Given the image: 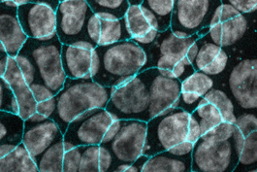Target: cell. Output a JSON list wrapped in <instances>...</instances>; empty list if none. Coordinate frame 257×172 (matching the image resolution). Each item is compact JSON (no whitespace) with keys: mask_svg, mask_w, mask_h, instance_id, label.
<instances>
[{"mask_svg":"<svg viewBox=\"0 0 257 172\" xmlns=\"http://www.w3.org/2000/svg\"><path fill=\"white\" fill-rule=\"evenodd\" d=\"M244 137L234 125L222 122L193 144L191 171L233 172Z\"/></svg>","mask_w":257,"mask_h":172,"instance_id":"1","label":"cell"},{"mask_svg":"<svg viewBox=\"0 0 257 172\" xmlns=\"http://www.w3.org/2000/svg\"><path fill=\"white\" fill-rule=\"evenodd\" d=\"M148 69L146 51L131 40L92 51L91 79L101 86L116 88Z\"/></svg>","mask_w":257,"mask_h":172,"instance_id":"2","label":"cell"},{"mask_svg":"<svg viewBox=\"0 0 257 172\" xmlns=\"http://www.w3.org/2000/svg\"><path fill=\"white\" fill-rule=\"evenodd\" d=\"M114 88L95 83L92 79L66 78L63 88L56 96V111L51 118L64 134L68 125L78 116L93 109H105Z\"/></svg>","mask_w":257,"mask_h":172,"instance_id":"3","label":"cell"},{"mask_svg":"<svg viewBox=\"0 0 257 172\" xmlns=\"http://www.w3.org/2000/svg\"><path fill=\"white\" fill-rule=\"evenodd\" d=\"M101 25L85 0L59 1L57 34L60 43L93 51L99 42Z\"/></svg>","mask_w":257,"mask_h":172,"instance_id":"4","label":"cell"},{"mask_svg":"<svg viewBox=\"0 0 257 172\" xmlns=\"http://www.w3.org/2000/svg\"><path fill=\"white\" fill-rule=\"evenodd\" d=\"M158 72L148 68L124 84L114 88L105 110L114 120H137L149 122L150 87Z\"/></svg>","mask_w":257,"mask_h":172,"instance_id":"5","label":"cell"},{"mask_svg":"<svg viewBox=\"0 0 257 172\" xmlns=\"http://www.w3.org/2000/svg\"><path fill=\"white\" fill-rule=\"evenodd\" d=\"M198 39L197 34L179 38L170 29L159 33L156 42L146 50L148 68L170 72L174 78L183 82L195 71L187 56L189 48Z\"/></svg>","mask_w":257,"mask_h":172,"instance_id":"6","label":"cell"},{"mask_svg":"<svg viewBox=\"0 0 257 172\" xmlns=\"http://www.w3.org/2000/svg\"><path fill=\"white\" fill-rule=\"evenodd\" d=\"M61 48L57 32L42 39L29 38L21 51L32 60L37 74V82L51 89L55 95L63 88L66 76L62 68Z\"/></svg>","mask_w":257,"mask_h":172,"instance_id":"7","label":"cell"},{"mask_svg":"<svg viewBox=\"0 0 257 172\" xmlns=\"http://www.w3.org/2000/svg\"><path fill=\"white\" fill-rule=\"evenodd\" d=\"M188 120L189 114L179 108L151 119L147 123L143 156L152 157L186 141Z\"/></svg>","mask_w":257,"mask_h":172,"instance_id":"8","label":"cell"},{"mask_svg":"<svg viewBox=\"0 0 257 172\" xmlns=\"http://www.w3.org/2000/svg\"><path fill=\"white\" fill-rule=\"evenodd\" d=\"M220 3L221 0H175L170 25L172 32L179 38H186L209 28Z\"/></svg>","mask_w":257,"mask_h":172,"instance_id":"9","label":"cell"},{"mask_svg":"<svg viewBox=\"0 0 257 172\" xmlns=\"http://www.w3.org/2000/svg\"><path fill=\"white\" fill-rule=\"evenodd\" d=\"M114 120L105 109H93L78 116L68 125L63 134L64 151L80 146L100 145Z\"/></svg>","mask_w":257,"mask_h":172,"instance_id":"10","label":"cell"},{"mask_svg":"<svg viewBox=\"0 0 257 172\" xmlns=\"http://www.w3.org/2000/svg\"><path fill=\"white\" fill-rule=\"evenodd\" d=\"M59 1H28L18 8V16L28 38L42 39L57 32Z\"/></svg>","mask_w":257,"mask_h":172,"instance_id":"11","label":"cell"},{"mask_svg":"<svg viewBox=\"0 0 257 172\" xmlns=\"http://www.w3.org/2000/svg\"><path fill=\"white\" fill-rule=\"evenodd\" d=\"M147 123L124 120V124L114 138L105 146L112 154L115 164H132L143 156Z\"/></svg>","mask_w":257,"mask_h":172,"instance_id":"12","label":"cell"},{"mask_svg":"<svg viewBox=\"0 0 257 172\" xmlns=\"http://www.w3.org/2000/svg\"><path fill=\"white\" fill-rule=\"evenodd\" d=\"M231 98L243 110L257 108V60L244 58L236 63L228 75Z\"/></svg>","mask_w":257,"mask_h":172,"instance_id":"13","label":"cell"},{"mask_svg":"<svg viewBox=\"0 0 257 172\" xmlns=\"http://www.w3.org/2000/svg\"><path fill=\"white\" fill-rule=\"evenodd\" d=\"M63 137L57 124L49 118L34 113L24 121L22 143L33 159L38 158L46 149Z\"/></svg>","mask_w":257,"mask_h":172,"instance_id":"14","label":"cell"},{"mask_svg":"<svg viewBox=\"0 0 257 172\" xmlns=\"http://www.w3.org/2000/svg\"><path fill=\"white\" fill-rule=\"evenodd\" d=\"M181 88L182 82L174 78L170 72L158 69L150 87L149 121L178 108Z\"/></svg>","mask_w":257,"mask_h":172,"instance_id":"15","label":"cell"},{"mask_svg":"<svg viewBox=\"0 0 257 172\" xmlns=\"http://www.w3.org/2000/svg\"><path fill=\"white\" fill-rule=\"evenodd\" d=\"M193 144L185 141L149 157L142 172H190Z\"/></svg>","mask_w":257,"mask_h":172,"instance_id":"16","label":"cell"},{"mask_svg":"<svg viewBox=\"0 0 257 172\" xmlns=\"http://www.w3.org/2000/svg\"><path fill=\"white\" fill-rule=\"evenodd\" d=\"M28 39L19 20L18 8L8 7L0 1V41L7 55L17 57Z\"/></svg>","mask_w":257,"mask_h":172,"instance_id":"17","label":"cell"},{"mask_svg":"<svg viewBox=\"0 0 257 172\" xmlns=\"http://www.w3.org/2000/svg\"><path fill=\"white\" fill-rule=\"evenodd\" d=\"M3 78L9 84L17 100L19 117L23 121H26L30 116L36 113L37 102L34 100L30 88L20 70L15 57H8L7 68Z\"/></svg>","mask_w":257,"mask_h":172,"instance_id":"18","label":"cell"},{"mask_svg":"<svg viewBox=\"0 0 257 172\" xmlns=\"http://www.w3.org/2000/svg\"><path fill=\"white\" fill-rule=\"evenodd\" d=\"M199 42L200 47L192 63L194 70L203 72L212 78L225 72L229 63L226 50L208 42L204 37L199 38Z\"/></svg>","mask_w":257,"mask_h":172,"instance_id":"19","label":"cell"},{"mask_svg":"<svg viewBox=\"0 0 257 172\" xmlns=\"http://www.w3.org/2000/svg\"><path fill=\"white\" fill-rule=\"evenodd\" d=\"M248 26L249 22L246 16L239 15L228 21L210 27L208 34L204 38L208 42L225 49L239 43L247 32Z\"/></svg>","mask_w":257,"mask_h":172,"instance_id":"20","label":"cell"},{"mask_svg":"<svg viewBox=\"0 0 257 172\" xmlns=\"http://www.w3.org/2000/svg\"><path fill=\"white\" fill-rule=\"evenodd\" d=\"M61 62L66 78L73 80L91 79L92 51L62 45Z\"/></svg>","mask_w":257,"mask_h":172,"instance_id":"21","label":"cell"},{"mask_svg":"<svg viewBox=\"0 0 257 172\" xmlns=\"http://www.w3.org/2000/svg\"><path fill=\"white\" fill-rule=\"evenodd\" d=\"M222 122L221 115L214 105L202 100L196 110L189 114L186 141L195 143L201 136Z\"/></svg>","mask_w":257,"mask_h":172,"instance_id":"22","label":"cell"},{"mask_svg":"<svg viewBox=\"0 0 257 172\" xmlns=\"http://www.w3.org/2000/svg\"><path fill=\"white\" fill-rule=\"evenodd\" d=\"M24 121L19 115L0 111V158L22 143Z\"/></svg>","mask_w":257,"mask_h":172,"instance_id":"23","label":"cell"},{"mask_svg":"<svg viewBox=\"0 0 257 172\" xmlns=\"http://www.w3.org/2000/svg\"><path fill=\"white\" fill-rule=\"evenodd\" d=\"M0 172H39L29 151L21 143L11 153L0 158Z\"/></svg>","mask_w":257,"mask_h":172,"instance_id":"24","label":"cell"},{"mask_svg":"<svg viewBox=\"0 0 257 172\" xmlns=\"http://www.w3.org/2000/svg\"><path fill=\"white\" fill-rule=\"evenodd\" d=\"M87 4L101 21L123 19L129 8L128 0H87Z\"/></svg>","mask_w":257,"mask_h":172,"instance_id":"25","label":"cell"},{"mask_svg":"<svg viewBox=\"0 0 257 172\" xmlns=\"http://www.w3.org/2000/svg\"><path fill=\"white\" fill-rule=\"evenodd\" d=\"M64 153L63 137H61L34 159L39 172H62Z\"/></svg>","mask_w":257,"mask_h":172,"instance_id":"26","label":"cell"},{"mask_svg":"<svg viewBox=\"0 0 257 172\" xmlns=\"http://www.w3.org/2000/svg\"><path fill=\"white\" fill-rule=\"evenodd\" d=\"M100 38L98 42V46L100 47L110 46L131 39L124 18L116 21L100 20Z\"/></svg>","mask_w":257,"mask_h":172,"instance_id":"27","label":"cell"},{"mask_svg":"<svg viewBox=\"0 0 257 172\" xmlns=\"http://www.w3.org/2000/svg\"><path fill=\"white\" fill-rule=\"evenodd\" d=\"M203 101H207L214 105L219 111L223 122L232 125L235 124L237 117L235 104L225 91L214 87L212 91H210L203 98Z\"/></svg>","mask_w":257,"mask_h":172,"instance_id":"28","label":"cell"},{"mask_svg":"<svg viewBox=\"0 0 257 172\" xmlns=\"http://www.w3.org/2000/svg\"><path fill=\"white\" fill-rule=\"evenodd\" d=\"M124 19L126 23V28L128 29L129 34L131 36L130 40L134 43H137L139 40L146 37L154 30L145 19L140 5L129 6Z\"/></svg>","mask_w":257,"mask_h":172,"instance_id":"29","label":"cell"},{"mask_svg":"<svg viewBox=\"0 0 257 172\" xmlns=\"http://www.w3.org/2000/svg\"><path fill=\"white\" fill-rule=\"evenodd\" d=\"M175 0H143L141 6L155 16L158 24V32L170 29Z\"/></svg>","mask_w":257,"mask_h":172,"instance_id":"30","label":"cell"},{"mask_svg":"<svg viewBox=\"0 0 257 172\" xmlns=\"http://www.w3.org/2000/svg\"><path fill=\"white\" fill-rule=\"evenodd\" d=\"M215 87L214 78L204 74L203 72L194 71L186 80L182 82L181 92L191 93L204 98Z\"/></svg>","mask_w":257,"mask_h":172,"instance_id":"31","label":"cell"},{"mask_svg":"<svg viewBox=\"0 0 257 172\" xmlns=\"http://www.w3.org/2000/svg\"><path fill=\"white\" fill-rule=\"evenodd\" d=\"M257 164V131L250 133L244 138L243 149L240 153L236 169L245 171L256 167Z\"/></svg>","mask_w":257,"mask_h":172,"instance_id":"32","label":"cell"},{"mask_svg":"<svg viewBox=\"0 0 257 172\" xmlns=\"http://www.w3.org/2000/svg\"><path fill=\"white\" fill-rule=\"evenodd\" d=\"M78 172H100L99 145L81 146V159Z\"/></svg>","mask_w":257,"mask_h":172,"instance_id":"33","label":"cell"},{"mask_svg":"<svg viewBox=\"0 0 257 172\" xmlns=\"http://www.w3.org/2000/svg\"><path fill=\"white\" fill-rule=\"evenodd\" d=\"M0 111L19 114V106L14 94L3 77H0Z\"/></svg>","mask_w":257,"mask_h":172,"instance_id":"34","label":"cell"},{"mask_svg":"<svg viewBox=\"0 0 257 172\" xmlns=\"http://www.w3.org/2000/svg\"><path fill=\"white\" fill-rule=\"evenodd\" d=\"M16 62L22 72L27 84L30 86L31 84L37 82V74H36V68L30 59V57L23 51H20L18 56L15 57Z\"/></svg>","mask_w":257,"mask_h":172,"instance_id":"35","label":"cell"},{"mask_svg":"<svg viewBox=\"0 0 257 172\" xmlns=\"http://www.w3.org/2000/svg\"><path fill=\"white\" fill-rule=\"evenodd\" d=\"M234 126L241 131L245 138L250 133L257 131V117L252 112H245L237 115Z\"/></svg>","mask_w":257,"mask_h":172,"instance_id":"36","label":"cell"},{"mask_svg":"<svg viewBox=\"0 0 257 172\" xmlns=\"http://www.w3.org/2000/svg\"><path fill=\"white\" fill-rule=\"evenodd\" d=\"M81 159V146L64 153L62 172H78Z\"/></svg>","mask_w":257,"mask_h":172,"instance_id":"37","label":"cell"},{"mask_svg":"<svg viewBox=\"0 0 257 172\" xmlns=\"http://www.w3.org/2000/svg\"><path fill=\"white\" fill-rule=\"evenodd\" d=\"M203 98L191 93L181 92L178 108L186 111V113L191 114L199 106Z\"/></svg>","mask_w":257,"mask_h":172,"instance_id":"38","label":"cell"},{"mask_svg":"<svg viewBox=\"0 0 257 172\" xmlns=\"http://www.w3.org/2000/svg\"><path fill=\"white\" fill-rule=\"evenodd\" d=\"M29 88H30V91L32 93L34 100L37 103L48 101V100L56 97L55 93L41 82H35V83L31 84Z\"/></svg>","mask_w":257,"mask_h":172,"instance_id":"39","label":"cell"},{"mask_svg":"<svg viewBox=\"0 0 257 172\" xmlns=\"http://www.w3.org/2000/svg\"><path fill=\"white\" fill-rule=\"evenodd\" d=\"M99 162L100 172H114L117 167L111 152L103 145H99Z\"/></svg>","mask_w":257,"mask_h":172,"instance_id":"40","label":"cell"},{"mask_svg":"<svg viewBox=\"0 0 257 172\" xmlns=\"http://www.w3.org/2000/svg\"><path fill=\"white\" fill-rule=\"evenodd\" d=\"M231 6H233L241 15L254 13L257 10L256 0H228Z\"/></svg>","mask_w":257,"mask_h":172,"instance_id":"41","label":"cell"},{"mask_svg":"<svg viewBox=\"0 0 257 172\" xmlns=\"http://www.w3.org/2000/svg\"><path fill=\"white\" fill-rule=\"evenodd\" d=\"M56 111V97L48 100V101L37 103L36 113L43 115L46 118L51 119Z\"/></svg>","mask_w":257,"mask_h":172,"instance_id":"42","label":"cell"},{"mask_svg":"<svg viewBox=\"0 0 257 172\" xmlns=\"http://www.w3.org/2000/svg\"><path fill=\"white\" fill-rule=\"evenodd\" d=\"M149 157L141 156L135 162L132 164H121L116 167L114 172H142L144 164L148 160Z\"/></svg>","mask_w":257,"mask_h":172,"instance_id":"43","label":"cell"},{"mask_svg":"<svg viewBox=\"0 0 257 172\" xmlns=\"http://www.w3.org/2000/svg\"><path fill=\"white\" fill-rule=\"evenodd\" d=\"M123 124H124V120H114V122L111 124V126L109 127L107 132L105 133L100 145H106V144L109 143L116 135V133L122 128Z\"/></svg>","mask_w":257,"mask_h":172,"instance_id":"44","label":"cell"},{"mask_svg":"<svg viewBox=\"0 0 257 172\" xmlns=\"http://www.w3.org/2000/svg\"><path fill=\"white\" fill-rule=\"evenodd\" d=\"M140 8H141V11H142V13H143L145 19L147 20L148 24H149L153 29H156V30L158 31V24H157V19L155 18V16L152 14L147 8H145V7L141 6V5H140Z\"/></svg>","mask_w":257,"mask_h":172,"instance_id":"45","label":"cell"},{"mask_svg":"<svg viewBox=\"0 0 257 172\" xmlns=\"http://www.w3.org/2000/svg\"><path fill=\"white\" fill-rule=\"evenodd\" d=\"M8 55L7 53H0V77H3L5 72H6V68H7V62H8Z\"/></svg>","mask_w":257,"mask_h":172,"instance_id":"46","label":"cell"},{"mask_svg":"<svg viewBox=\"0 0 257 172\" xmlns=\"http://www.w3.org/2000/svg\"><path fill=\"white\" fill-rule=\"evenodd\" d=\"M190 172H194V171H190Z\"/></svg>","mask_w":257,"mask_h":172,"instance_id":"47","label":"cell"}]
</instances>
